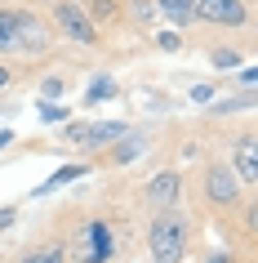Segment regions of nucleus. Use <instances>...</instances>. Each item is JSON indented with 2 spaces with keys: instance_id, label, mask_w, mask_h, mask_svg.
Segmentation results:
<instances>
[{
  "instance_id": "obj_1",
  "label": "nucleus",
  "mask_w": 258,
  "mask_h": 263,
  "mask_svg": "<svg viewBox=\"0 0 258 263\" xmlns=\"http://www.w3.org/2000/svg\"><path fill=\"white\" fill-rule=\"evenodd\" d=\"M147 250H151V263H183V254H187V214L156 210L151 232H147Z\"/></svg>"
},
{
  "instance_id": "obj_2",
  "label": "nucleus",
  "mask_w": 258,
  "mask_h": 263,
  "mask_svg": "<svg viewBox=\"0 0 258 263\" xmlns=\"http://www.w3.org/2000/svg\"><path fill=\"white\" fill-rule=\"evenodd\" d=\"M125 134H129L125 121H76V125L63 129L67 143H85V147H111V143H121Z\"/></svg>"
},
{
  "instance_id": "obj_3",
  "label": "nucleus",
  "mask_w": 258,
  "mask_h": 263,
  "mask_svg": "<svg viewBox=\"0 0 258 263\" xmlns=\"http://www.w3.org/2000/svg\"><path fill=\"white\" fill-rule=\"evenodd\" d=\"M241 179L231 174V165L227 161H214V165L205 170V201L209 205H218V210H231L236 201H241Z\"/></svg>"
},
{
  "instance_id": "obj_4",
  "label": "nucleus",
  "mask_w": 258,
  "mask_h": 263,
  "mask_svg": "<svg viewBox=\"0 0 258 263\" xmlns=\"http://www.w3.org/2000/svg\"><path fill=\"white\" fill-rule=\"evenodd\" d=\"M54 23H58V31H63L67 41H76V45H98V27L89 23V14H85L81 5L58 0V5H54Z\"/></svg>"
},
{
  "instance_id": "obj_5",
  "label": "nucleus",
  "mask_w": 258,
  "mask_h": 263,
  "mask_svg": "<svg viewBox=\"0 0 258 263\" xmlns=\"http://www.w3.org/2000/svg\"><path fill=\"white\" fill-rule=\"evenodd\" d=\"M14 41H18V54H45L49 49V27L36 14H14Z\"/></svg>"
},
{
  "instance_id": "obj_6",
  "label": "nucleus",
  "mask_w": 258,
  "mask_h": 263,
  "mask_svg": "<svg viewBox=\"0 0 258 263\" xmlns=\"http://www.w3.org/2000/svg\"><path fill=\"white\" fill-rule=\"evenodd\" d=\"M196 18L214 27H241L245 23V0H196Z\"/></svg>"
},
{
  "instance_id": "obj_7",
  "label": "nucleus",
  "mask_w": 258,
  "mask_h": 263,
  "mask_svg": "<svg viewBox=\"0 0 258 263\" xmlns=\"http://www.w3.org/2000/svg\"><path fill=\"white\" fill-rule=\"evenodd\" d=\"M231 174L241 179V187H258V143H254V134H241V143H236V165H231Z\"/></svg>"
},
{
  "instance_id": "obj_8",
  "label": "nucleus",
  "mask_w": 258,
  "mask_h": 263,
  "mask_svg": "<svg viewBox=\"0 0 258 263\" xmlns=\"http://www.w3.org/2000/svg\"><path fill=\"white\" fill-rule=\"evenodd\" d=\"M183 196V179H178L174 170H165V174H156V179L147 183V201L161 210H174V201Z\"/></svg>"
},
{
  "instance_id": "obj_9",
  "label": "nucleus",
  "mask_w": 258,
  "mask_h": 263,
  "mask_svg": "<svg viewBox=\"0 0 258 263\" xmlns=\"http://www.w3.org/2000/svg\"><path fill=\"white\" fill-rule=\"evenodd\" d=\"M85 236H89V250L81 254V263H107L111 259V232H107V223H89L85 228Z\"/></svg>"
},
{
  "instance_id": "obj_10",
  "label": "nucleus",
  "mask_w": 258,
  "mask_h": 263,
  "mask_svg": "<svg viewBox=\"0 0 258 263\" xmlns=\"http://www.w3.org/2000/svg\"><path fill=\"white\" fill-rule=\"evenodd\" d=\"M143 152H147V134H125L121 143H111L107 161L111 165H129V161H138Z\"/></svg>"
},
{
  "instance_id": "obj_11",
  "label": "nucleus",
  "mask_w": 258,
  "mask_h": 263,
  "mask_svg": "<svg viewBox=\"0 0 258 263\" xmlns=\"http://www.w3.org/2000/svg\"><path fill=\"white\" fill-rule=\"evenodd\" d=\"M156 9H161L174 27H191V18H196V0H156Z\"/></svg>"
},
{
  "instance_id": "obj_12",
  "label": "nucleus",
  "mask_w": 258,
  "mask_h": 263,
  "mask_svg": "<svg viewBox=\"0 0 258 263\" xmlns=\"http://www.w3.org/2000/svg\"><path fill=\"white\" fill-rule=\"evenodd\" d=\"M85 174V165H67V170H58V174H49V179L36 187V196H45V192H58V187H67L71 179H81Z\"/></svg>"
},
{
  "instance_id": "obj_13",
  "label": "nucleus",
  "mask_w": 258,
  "mask_h": 263,
  "mask_svg": "<svg viewBox=\"0 0 258 263\" xmlns=\"http://www.w3.org/2000/svg\"><path fill=\"white\" fill-rule=\"evenodd\" d=\"M23 263H67V250L63 246H36L23 254Z\"/></svg>"
},
{
  "instance_id": "obj_14",
  "label": "nucleus",
  "mask_w": 258,
  "mask_h": 263,
  "mask_svg": "<svg viewBox=\"0 0 258 263\" xmlns=\"http://www.w3.org/2000/svg\"><path fill=\"white\" fill-rule=\"evenodd\" d=\"M116 94H121V85L111 81V76H98V81L89 85V94H85V98H89V103H107V98H116Z\"/></svg>"
},
{
  "instance_id": "obj_15",
  "label": "nucleus",
  "mask_w": 258,
  "mask_h": 263,
  "mask_svg": "<svg viewBox=\"0 0 258 263\" xmlns=\"http://www.w3.org/2000/svg\"><path fill=\"white\" fill-rule=\"evenodd\" d=\"M0 54H18V41H14V14L0 9Z\"/></svg>"
},
{
  "instance_id": "obj_16",
  "label": "nucleus",
  "mask_w": 258,
  "mask_h": 263,
  "mask_svg": "<svg viewBox=\"0 0 258 263\" xmlns=\"http://www.w3.org/2000/svg\"><path fill=\"white\" fill-rule=\"evenodd\" d=\"M85 5H89V9H85V14H89V23H107V18H116V0H85Z\"/></svg>"
},
{
  "instance_id": "obj_17",
  "label": "nucleus",
  "mask_w": 258,
  "mask_h": 263,
  "mask_svg": "<svg viewBox=\"0 0 258 263\" xmlns=\"http://www.w3.org/2000/svg\"><path fill=\"white\" fill-rule=\"evenodd\" d=\"M249 103H254L249 94H241V98H218V103H209V111H214V116H227L231 107H249Z\"/></svg>"
},
{
  "instance_id": "obj_18",
  "label": "nucleus",
  "mask_w": 258,
  "mask_h": 263,
  "mask_svg": "<svg viewBox=\"0 0 258 263\" xmlns=\"http://www.w3.org/2000/svg\"><path fill=\"white\" fill-rule=\"evenodd\" d=\"M63 116H67L63 103H45V98H41V121H45V125H49V121H63Z\"/></svg>"
},
{
  "instance_id": "obj_19",
  "label": "nucleus",
  "mask_w": 258,
  "mask_h": 263,
  "mask_svg": "<svg viewBox=\"0 0 258 263\" xmlns=\"http://www.w3.org/2000/svg\"><path fill=\"white\" fill-rule=\"evenodd\" d=\"M156 41H161V49H169V54H174L178 45H183V41H178V31H161V36H156Z\"/></svg>"
},
{
  "instance_id": "obj_20",
  "label": "nucleus",
  "mask_w": 258,
  "mask_h": 263,
  "mask_svg": "<svg viewBox=\"0 0 258 263\" xmlns=\"http://www.w3.org/2000/svg\"><path fill=\"white\" fill-rule=\"evenodd\" d=\"M58 94H63V81H45V85H41V98H45V103L58 98Z\"/></svg>"
},
{
  "instance_id": "obj_21",
  "label": "nucleus",
  "mask_w": 258,
  "mask_h": 263,
  "mask_svg": "<svg viewBox=\"0 0 258 263\" xmlns=\"http://www.w3.org/2000/svg\"><path fill=\"white\" fill-rule=\"evenodd\" d=\"M14 219H18L14 205H0V232H5V228H14Z\"/></svg>"
},
{
  "instance_id": "obj_22",
  "label": "nucleus",
  "mask_w": 258,
  "mask_h": 263,
  "mask_svg": "<svg viewBox=\"0 0 258 263\" xmlns=\"http://www.w3.org/2000/svg\"><path fill=\"white\" fill-rule=\"evenodd\" d=\"M214 67H236V54H231V49H218V54H214Z\"/></svg>"
},
{
  "instance_id": "obj_23",
  "label": "nucleus",
  "mask_w": 258,
  "mask_h": 263,
  "mask_svg": "<svg viewBox=\"0 0 258 263\" xmlns=\"http://www.w3.org/2000/svg\"><path fill=\"white\" fill-rule=\"evenodd\" d=\"M209 263H236V254L231 250H218V254H209Z\"/></svg>"
},
{
  "instance_id": "obj_24",
  "label": "nucleus",
  "mask_w": 258,
  "mask_h": 263,
  "mask_svg": "<svg viewBox=\"0 0 258 263\" xmlns=\"http://www.w3.org/2000/svg\"><path fill=\"white\" fill-rule=\"evenodd\" d=\"M9 139H14V134H9V129H5V134H0V147H5V143H9Z\"/></svg>"
},
{
  "instance_id": "obj_25",
  "label": "nucleus",
  "mask_w": 258,
  "mask_h": 263,
  "mask_svg": "<svg viewBox=\"0 0 258 263\" xmlns=\"http://www.w3.org/2000/svg\"><path fill=\"white\" fill-rule=\"evenodd\" d=\"M0 85H9V71H5V67H0Z\"/></svg>"
},
{
  "instance_id": "obj_26",
  "label": "nucleus",
  "mask_w": 258,
  "mask_h": 263,
  "mask_svg": "<svg viewBox=\"0 0 258 263\" xmlns=\"http://www.w3.org/2000/svg\"><path fill=\"white\" fill-rule=\"evenodd\" d=\"M71 5H81V0H71Z\"/></svg>"
}]
</instances>
